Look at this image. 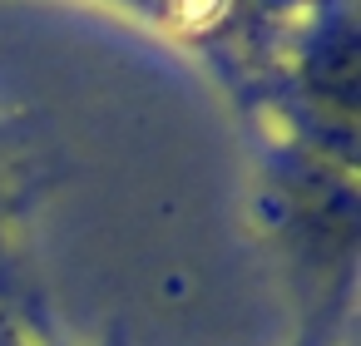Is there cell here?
Masks as SVG:
<instances>
[{
	"instance_id": "cell-1",
	"label": "cell",
	"mask_w": 361,
	"mask_h": 346,
	"mask_svg": "<svg viewBox=\"0 0 361 346\" xmlns=\"http://www.w3.org/2000/svg\"><path fill=\"white\" fill-rule=\"evenodd\" d=\"M104 6L154 25L183 50H203L218 70H243L247 80V20L243 0H104Z\"/></svg>"
},
{
	"instance_id": "cell-2",
	"label": "cell",
	"mask_w": 361,
	"mask_h": 346,
	"mask_svg": "<svg viewBox=\"0 0 361 346\" xmlns=\"http://www.w3.org/2000/svg\"><path fill=\"white\" fill-rule=\"evenodd\" d=\"M16 228H20V183H16L11 159L0 154V316H16L25 326H40V307H35V292L25 282Z\"/></svg>"
},
{
	"instance_id": "cell-3",
	"label": "cell",
	"mask_w": 361,
	"mask_h": 346,
	"mask_svg": "<svg viewBox=\"0 0 361 346\" xmlns=\"http://www.w3.org/2000/svg\"><path fill=\"white\" fill-rule=\"evenodd\" d=\"M341 316H346V297H336V302H317L312 321L302 326V336H297L292 346H336V326H341Z\"/></svg>"
},
{
	"instance_id": "cell-4",
	"label": "cell",
	"mask_w": 361,
	"mask_h": 346,
	"mask_svg": "<svg viewBox=\"0 0 361 346\" xmlns=\"http://www.w3.org/2000/svg\"><path fill=\"white\" fill-rule=\"evenodd\" d=\"M0 346H45L40 326H25L16 316H0Z\"/></svg>"
}]
</instances>
